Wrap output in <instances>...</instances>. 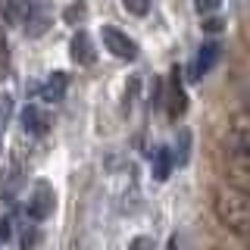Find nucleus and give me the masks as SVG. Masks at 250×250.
<instances>
[{"instance_id":"2eb2a0df","label":"nucleus","mask_w":250,"mask_h":250,"mask_svg":"<svg viewBox=\"0 0 250 250\" xmlns=\"http://www.w3.org/2000/svg\"><path fill=\"white\" fill-rule=\"evenodd\" d=\"M122 6L131 16H147V10H150V0H122Z\"/></svg>"},{"instance_id":"f03ea898","label":"nucleus","mask_w":250,"mask_h":250,"mask_svg":"<svg viewBox=\"0 0 250 250\" xmlns=\"http://www.w3.org/2000/svg\"><path fill=\"white\" fill-rule=\"evenodd\" d=\"M25 213L31 222H47L53 213H57V191H53V185L47 182V178H38L35 188H31L28 194V207Z\"/></svg>"},{"instance_id":"9d476101","label":"nucleus","mask_w":250,"mask_h":250,"mask_svg":"<svg viewBox=\"0 0 250 250\" xmlns=\"http://www.w3.org/2000/svg\"><path fill=\"white\" fill-rule=\"evenodd\" d=\"M47 0H41V3H31V10H28V16H25V35H31V38H41L44 31H47V22H50V10H47Z\"/></svg>"},{"instance_id":"1a4fd4ad","label":"nucleus","mask_w":250,"mask_h":250,"mask_svg":"<svg viewBox=\"0 0 250 250\" xmlns=\"http://www.w3.org/2000/svg\"><path fill=\"white\" fill-rule=\"evenodd\" d=\"M219 53H222V47L219 44H203L200 50H197V60H194V66H191V78L197 82V78H203L209 72V69L219 62Z\"/></svg>"},{"instance_id":"a211bd4d","label":"nucleus","mask_w":250,"mask_h":250,"mask_svg":"<svg viewBox=\"0 0 250 250\" xmlns=\"http://www.w3.org/2000/svg\"><path fill=\"white\" fill-rule=\"evenodd\" d=\"M38 241H41V231H38V229H25V234H22V250H31Z\"/></svg>"},{"instance_id":"f3484780","label":"nucleus","mask_w":250,"mask_h":250,"mask_svg":"<svg viewBox=\"0 0 250 250\" xmlns=\"http://www.w3.org/2000/svg\"><path fill=\"white\" fill-rule=\"evenodd\" d=\"M194 6H197L200 16H209V13H216L219 6H222V0H194Z\"/></svg>"},{"instance_id":"dca6fc26","label":"nucleus","mask_w":250,"mask_h":250,"mask_svg":"<svg viewBox=\"0 0 250 250\" xmlns=\"http://www.w3.org/2000/svg\"><path fill=\"white\" fill-rule=\"evenodd\" d=\"M128 250H156V244L150 234H138V238L128 241Z\"/></svg>"},{"instance_id":"aec40b11","label":"nucleus","mask_w":250,"mask_h":250,"mask_svg":"<svg viewBox=\"0 0 250 250\" xmlns=\"http://www.w3.org/2000/svg\"><path fill=\"white\" fill-rule=\"evenodd\" d=\"M0 238H3V241L10 238V222H6V219H3V222H0Z\"/></svg>"},{"instance_id":"6ab92c4d","label":"nucleus","mask_w":250,"mask_h":250,"mask_svg":"<svg viewBox=\"0 0 250 250\" xmlns=\"http://www.w3.org/2000/svg\"><path fill=\"white\" fill-rule=\"evenodd\" d=\"M203 28H207L209 35H219V28H222V22H219V19H209V22H207Z\"/></svg>"},{"instance_id":"423d86ee","label":"nucleus","mask_w":250,"mask_h":250,"mask_svg":"<svg viewBox=\"0 0 250 250\" xmlns=\"http://www.w3.org/2000/svg\"><path fill=\"white\" fill-rule=\"evenodd\" d=\"M69 53H72V62H78V66H94L97 50H94V41L88 31H82V28L75 31L72 41H69Z\"/></svg>"},{"instance_id":"4468645a","label":"nucleus","mask_w":250,"mask_h":250,"mask_svg":"<svg viewBox=\"0 0 250 250\" xmlns=\"http://www.w3.org/2000/svg\"><path fill=\"white\" fill-rule=\"evenodd\" d=\"M10 113H13V97L10 94H0V135H3L6 122H10Z\"/></svg>"},{"instance_id":"412c9836","label":"nucleus","mask_w":250,"mask_h":250,"mask_svg":"<svg viewBox=\"0 0 250 250\" xmlns=\"http://www.w3.org/2000/svg\"><path fill=\"white\" fill-rule=\"evenodd\" d=\"M166 250H178V241H175V238H169V244H166Z\"/></svg>"},{"instance_id":"20e7f679","label":"nucleus","mask_w":250,"mask_h":250,"mask_svg":"<svg viewBox=\"0 0 250 250\" xmlns=\"http://www.w3.org/2000/svg\"><path fill=\"white\" fill-rule=\"evenodd\" d=\"M229 150L241 166L247 163V156H250V119H247V113H238L234 122L229 125Z\"/></svg>"},{"instance_id":"6e6552de","label":"nucleus","mask_w":250,"mask_h":250,"mask_svg":"<svg viewBox=\"0 0 250 250\" xmlns=\"http://www.w3.org/2000/svg\"><path fill=\"white\" fill-rule=\"evenodd\" d=\"M69 91V72H50L41 82V100L47 104H60Z\"/></svg>"},{"instance_id":"f8f14e48","label":"nucleus","mask_w":250,"mask_h":250,"mask_svg":"<svg viewBox=\"0 0 250 250\" xmlns=\"http://www.w3.org/2000/svg\"><path fill=\"white\" fill-rule=\"evenodd\" d=\"M31 3H35V0H6V19H10L13 25L25 22V16H28V10H31Z\"/></svg>"},{"instance_id":"f257e3e1","label":"nucleus","mask_w":250,"mask_h":250,"mask_svg":"<svg viewBox=\"0 0 250 250\" xmlns=\"http://www.w3.org/2000/svg\"><path fill=\"white\" fill-rule=\"evenodd\" d=\"M213 213L222 222V229H229L238 238H247L250 231V197L244 188L222 182L213 188Z\"/></svg>"},{"instance_id":"9b49d317","label":"nucleus","mask_w":250,"mask_h":250,"mask_svg":"<svg viewBox=\"0 0 250 250\" xmlns=\"http://www.w3.org/2000/svg\"><path fill=\"white\" fill-rule=\"evenodd\" d=\"M172 166H175V160H172V150L169 147H160V150L153 153V178L156 182H166Z\"/></svg>"},{"instance_id":"ddd939ff","label":"nucleus","mask_w":250,"mask_h":250,"mask_svg":"<svg viewBox=\"0 0 250 250\" xmlns=\"http://www.w3.org/2000/svg\"><path fill=\"white\" fill-rule=\"evenodd\" d=\"M62 19H66L69 25H82V22L88 19V3H84V0H75V3H69L66 13H62Z\"/></svg>"},{"instance_id":"0eeeda50","label":"nucleus","mask_w":250,"mask_h":250,"mask_svg":"<svg viewBox=\"0 0 250 250\" xmlns=\"http://www.w3.org/2000/svg\"><path fill=\"white\" fill-rule=\"evenodd\" d=\"M166 109H169V119H182L185 109H188V94H185V84L178 78V69L172 72L169 78V100H166Z\"/></svg>"},{"instance_id":"39448f33","label":"nucleus","mask_w":250,"mask_h":250,"mask_svg":"<svg viewBox=\"0 0 250 250\" xmlns=\"http://www.w3.org/2000/svg\"><path fill=\"white\" fill-rule=\"evenodd\" d=\"M50 125H53V119H50V113H47L44 106L28 104L22 109V128H25L31 138H44L47 131H50Z\"/></svg>"},{"instance_id":"7ed1b4c3","label":"nucleus","mask_w":250,"mask_h":250,"mask_svg":"<svg viewBox=\"0 0 250 250\" xmlns=\"http://www.w3.org/2000/svg\"><path fill=\"white\" fill-rule=\"evenodd\" d=\"M100 38H104V47L109 50V57H116V60H122V62H135L138 60V53H141L138 44L131 41L122 28L104 25V28H100Z\"/></svg>"}]
</instances>
